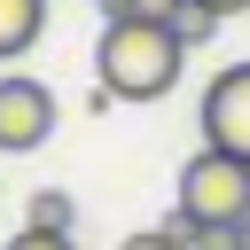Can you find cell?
<instances>
[{"instance_id":"obj_1","label":"cell","mask_w":250,"mask_h":250,"mask_svg":"<svg viewBox=\"0 0 250 250\" xmlns=\"http://www.w3.org/2000/svg\"><path fill=\"white\" fill-rule=\"evenodd\" d=\"M188 70V39L172 23H141V16H109L102 47H94V78L117 102H164Z\"/></svg>"},{"instance_id":"obj_2","label":"cell","mask_w":250,"mask_h":250,"mask_svg":"<svg viewBox=\"0 0 250 250\" xmlns=\"http://www.w3.org/2000/svg\"><path fill=\"white\" fill-rule=\"evenodd\" d=\"M180 219L188 227H242L250 219V164L227 148H195L180 164Z\"/></svg>"},{"instance_id":"obj_3","label":"cell","mask_w":250,"mask_h":250,"mask_svg":"<svg viewBox=\"0 0 250 250\" xmlns=\"http://www.w3.org/2000/svg\"><path fill=\"white\" fill-rule=\"evenodd\" d=\"M195 125H203V148H227V156L250 164V62H227V70L203 86Z\"/></svg>"},{"instance_id":"obj_4","label":"cell","mask_w":250,"mask_h":250,"mask_svg":"<svg viewBox=\"0 0 250 250\" xmlns=\"http://www.w3.org/2000/svg\"><path fill=\"white\" fill-rule=\"evenodd\" d=\"M47 133H55V86L8 70V78H0V148H8V156H31Z\"/></svg>"},{"instance_id":"obj_5","label":"cell","mask_w":250,"mask_h":250,"mask_svg":"<svg viewBox=\"0 0 250 250\" xmlns=\"http://www.w3.org/2000/svg\"><path fill=\"white\" fill-rule=\"evenodd\" d=\"M39 31H47V0H0V62L31 55Z\"/></svg>"},{"instance_id":"obj_6","label":"cell","mask_w":250,"mask_h":250,"mask_svg":"<svg viewBox=\"0 0 250 250\" xmlns=\"http://www.w3.org/2000/svg\"><path fill=\"white\" fill-rule=\"evenodd\" d=\"M70 219H78V203H70L62 188H39V195L23 203V227H47V234H70Z\"/></svg>"},{"instance_id":"obj_7","label":"cell","mask_w":250,"mask_h":250,"mask_svg":"<svg viewBox=\"0 0 250 250\" xmlns=\"http://www.w3.org/2000/svg\"><path fill=\"white\" fill-rule=\"evenodd\" d=\"M219 23H227V16H219V8H195V0H188V8H180V16H172V31H180V39H188V47H203V39H211V31H219Z\"/></svg>"},{"instance_id":"obj_8","label":"cell","mask_w":250,"mask_h":250,"mask_svg":"<svg viewBox=\"0 0 250 250\" xmlns=\"http://www.w3.org/2000/svg\"><path fill=\"white\" fill-rule=\"evenodd\" d=\"M117 250H188V219L172 211V227H148V234H125Z\"/></svg>"},{"instance_id":"obj_9","label":"cell","mask_w":250,"mask_h":250,"mask_svg":"<svg viewBox=\"0 0 250 250\" xmlns=\"http://www.w3.org/2000/svg\"><path fill=\"white\" fill-rule=\"evenodd\" d=\"M180 8H188V0H109L102 16H141V23H172Z\"/></svg>"},{"instance_id":"obj_10","label":"cell","mask_w":250,"mask_h":250,"mask_svg":"<svg viewBox=\"0 0 250 250\" xmlns=\"http://www.w3.org/2000/svg\"><path fill=\"white\" fill-rule=\"evenodd\" d=\"M188 250H242L234 227H188Z\"/></svg>"},{"instance_id":"obj_11","label":"cell","mask_w":250,"mask_h":250,"mask_svg":"<svg viewBox=\"0 0 250 250\" xmlns=\"http://www.w3.org/2000/svg\"><path fill=\"white\" fill-rule=\"evenodd\" d=\"M8 250H78V242H70V234H47V227H16Z\"/></svg>"},{"instance_id":"obj_12","label":"cell","mask_w":250,"mask_h":250,"mask_svg":"<svg viewBox=\"0 0 250 250\" xmlns=\"http://www.w3.org/2000/svg\"><path fill=\"white\" fill-rule=\"evenodd\" d=\"M195 8H219V16H250V0H195Z\"/></svg>"},{"instance_id":"obj_13","label":"cell","mask_w":250,"mask_h":250,"mask_svg":"<svg viewBox=\"0 0 250 250\" xmlns=\"http://www.w3.org/2000/svg\"><path fill=\"white\" fill-rule=\"evenodd\" d=\"M234 234H242V250H250V219H242V227H234Z\"/></svg>"},{"instance_id":"obj_14","label":"cell","mask_w":250,"mask_h":250,"mask_svg":"<svg viewBox=\"0 0 250 250\" xmlns=\"http://www.w3.org/2000/svg\"><path fill=\"white\" fill-rule=\"evenodd\" d=\"M86 8H109V0H86Z\"/></svg>"}]
</instances>
